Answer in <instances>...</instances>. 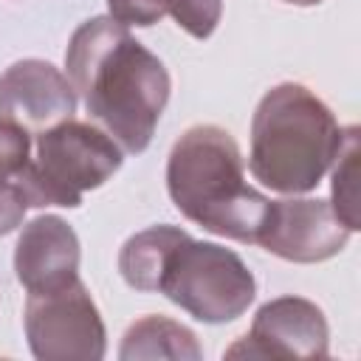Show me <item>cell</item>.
I'll list each match as a JSON object with an SVG mask.
<instances>
[{
  "instance_id": "obj_1",
  "label": "cell",
  "mask_w": 361,
  "mask_h": 361,
  "mask_svg": "<svg viewBox=\"0 0 361 361\" xmlns=\"http://www.w3.org/2000/svg\"><path fill=\"white\" fill-rule=\"evenodd\" d=\"M65 68L87 113L124 152H144L169 102V71L113 17L85 20L68 42Z\"/></svg>"
},
{
  "instance_id": "obj_2",
  "label": "cell",
  "mask_w": 361,
  "mask_h": 361,
  "mask_svg": "<svg viewBox=\"0 0 361 361\" xmlns=\"http://www.w3.org/2000/svg\"><path fill=\"white\" fill-rule=\"evenodd\" d=\"M166 189L186 220L237 243L257 240L271 203L245 183L240 147L217 124H195L175 141Z\"/></svg>"
},
{
  "instance_id": "obj_3",
  "label": "cell",
  "mask_w": 361,
  "mask_h": 361,
  "mask_svg": "<svg viewBox=\"0 0 361 361\" xmlns=\"http://www.w3.org/2000/svg\"><path fill=\"white\" fill-rule=\"evenodd\" d=\"M344 144L333 110L305 85L271 87L251 118L248 169L254 180L282 195H302L319 186Z\"/></svg>"
},
{
  "instance_id": "obj_4",
  "label": "cell",
  "mask_w": 361,
  "mask_h": 361,
  "mask_svg": "<svg viewBox=\"0 0 361 361\" xmlns=\"http://www.w3.org/2000/svg\"><path fill=\"white\" fill-rule=\"evenodd\" d=\"M121 161V147L104 130L65 118L37 133V155L17 178V186L28 206L76 209L82 195L99 189Z\"/></svg>"
},
{
  "instance_id": "obj_5",
  "label": "cell",
  "mask_w": 361,
  "mask_h": 361,
  "mask_svg": "<svg viewBox=\"0 0 361 361\" xmlns=\"http://www.w3.org/2000/svg\"><path fill=\"white\" fill-rule=\"evenodd\" d=\"M158 293L197 322L226 324L248 310L257 296V282L240 254L186 234L164 262Z\"/></svg>"
},
{
  "instance_id": "obj_6",
  "label": "cell",
  "mask_w": 361,
  "mask_h": 361,
  "mask_svg": "<svg viewBox=\"0 0 361 361\" xmlns=\"http://www.w3.org/2000/svg\"><path fill=\"white\" fill-rule=\"evenodd\" d=\"M25 338L39 361H99L107 350V330L82 279L56 290L28 293Z\"/></svg>"
},
{
  "instance_id": "obj_7",
  "label": "cell",
  "mask_w": 361,
  "mask_h": 361,
  "mask_svg": "<svg viewBox=\"0 0 361 361\" xmlns=\"http://www.w3.org/2000/svg\"><path fill=\"white\" fill-rule=\"evenodd\" d=\"M327 353L330 330L322 307L302 296H276L257 310L226 358H324Z\"/></svg>"
},
{
  "instance_id": "obj_8",
  "label": "cell",
  "mask_w": 361,
  "mask_h": 361,
  "mask_svg": "<svg viewBox=\"0 0 361 361\" xmlns=\"http://www.w3.org/2000/svg\"><path fill=\"white\" fill-rule=\"evenodd\" d=\"M350 234L353 231L336 217L327 200L288 197L268 203L254 243L288 262H322L336 257Z\"/></svg>"
},
{
  "instance_id": "obj_9",
  "label": "cell",
  "mask_w": 361,
  "mask_h": 361,
  "mask_svg": "<svg viewBox=\"0 0 361 361\" xmlns=\"http://www.w3.org/2000/svg\"><path fill=\"white\" fill-rule=\"evenodd\" d=\"M76 113L71 79L45 59H20L0 76V116L28 133H42Z\"/></svg>"
},
{
  "instance_id": "obj_10",
  "label": "cell",
  "mask_w": 361,
  "mask_h": 361,
  "mask_svg": "<svg viewBox=\"0 0 361 361\" xmlns=\"http://www.w3.org/2000/svg\"><path fill=\"white\" fill-rule=\"evenodd\" d=\"M79 237L59 214L23 226L14 248V274L28 293L56 290L79 279Z\"/></svg>"
},
{
  "instance_id": "obj_11",
  "label": "cell",
  "mask_w": 361,
  "mask_h": 361,
  "mask_svg": "<svg viewBox=\"0 0 361 361\" xmlns=\"http://www.w3.org/2000/svg\"><path fill=\"white\" fill-rule=\"evenodd\" d=\"M110 17L121 25H155L172 14L175 23L195 39H209L223 17V0H107Z\"/></svg>"
},
{
  "instance_id": "obj_12",
  "label": "cell",
  "mask_w": 361,
  "mask_h": 361,
  "mask_svg": "<svg viewBox=\"0 0 361 361\" xmlns=\"http://www.w3.org/2000/svg\"><path fill=\"white\" fill-rule=\"evenodd\" d=\"M121 361H138V358H203V350L189 327H183L175 319L166 316H144L133 322L121 338L118 350Z\"/></svg>"
},
{
  "instance_id": "obj_13",
  "label": "cell",
  "mask_w": 361,
  "mask_h": 361,
  "mask_svg": "<svg viewBox=\"0 0 361 361\" xmlns=\"http://www.w3.org/2000/svg\"><path fill=\"white\" fill-rule=\"evenodd\" d=\"M180 237H186V231L178 226H149L133 234L118 251V271L124 282L141 293H155L164 262Z\"/></svg>"
},
{
  "instance_id": "obj_14",
  "label": "cell",
  "mask_w": 361,
  "mask_h": 361,
  "mask_svg": "<svg viewBox=\"0 0 361 361\" xmlns=\"http://www.w3.org/2000/svg\"><path fill=\"white\" fill-rule=\"evenodd\" d=\"M336 169H333V212L336 217L350 228L358 231L361 220H358V127L350 124L344 127V144L336 155Z\"/></svg>"
},
{
  "instance_id": "obj_15",
  "label": "cell",
  "mask_w": 361,
  "mask_h": 361,
  "mask_svg": "<svg viewBox=\"0 0 361 361\" xmlns=\"http://www.w3.org/2000/svg\"><path fill=\"white\" fill-rule=\"evenodd\" d=\"M31 161V133L0 116V183H17Z\"/></svg>"
},
{
  "instance_id": "obj_16",
  "label": "cell",
  "mask_w": 361,
  "mask_h": 361,
  "mask_svg": "<svg viewBox=\"0 0 361 361\" xmlns=\"http://www.w3.org/2000/svg\"><path fill=\"white\" fill-rule=\"evenodd\" d=\"M25 197L17 183H0V237L14 231L25 217Z\"/></svg>"
},
{
  "instance_id": "obj_17",
  "label": "cell",
  "mask_w": 361,
  "mask_h": 361,
  "mask_svg": "<svg viewBox=\"0 0 361 361\" xmlns=\"http://www.w3.org/2000/svg\"><path fill=\"white\" fill-rule=\"evenodd\" d=\"M282 3H290V6H316L322 0H282Z\"/></svg>"
}]
</instances>
